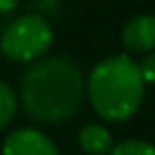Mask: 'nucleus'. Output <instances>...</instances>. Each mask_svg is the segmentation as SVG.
Listing matches in <instances>:
<instances>
[{
  "label": "nucleus",
  "instance_id": "1",
  "mask_svg": "<svg viewBox=\"0 0 155 155\" xmlns=\"http://www.w3.org/2000/svg\"><path fill=\"white\" fill-rule=\"evenodd\" d=\"M19 100L30 119L64 123L85 100L83 74L68 58L36 60L19 79Z\"/></svg>",
  "mask_w": 155,
  "mask_h": 155
},
{
  "label": "nucleus",
  "instance_id": "2",
  "mask_svg": "<svg viewBox=\"0 0 155 155\" xmlns=\"http://www.w3.org/2000/svg\"><path fill=\"white\" fill-rule=\"evenodd\" d=\"M94 110L106 121L130 119L144 96V81L130 55H110L98 62L89 74L87 89Z\"/></svg>",
  "mask_w": 155,
  "mask_h": 155
},
{
  "label": "nucleus",
  "instance_id": "3",
  "mask_svg": "<svg viewBox=\"0 0 155 155\" xmlns=\"http://www.w3.org/2000/svg\"><path fill=\"white\" fill-rule=\"evenodd\" d=\"M53 41V30L41 15H24L9 24L0 38V49L13 62H36L47 53Z\"/></svg>",
  "mask_w": 155,
  "mask_h": 155
},
{
  "label": "nucleus",
  "instance_id": "4",
  "mask_svg": "<svg viewBox=\"0 0 155 155\" xmlns=\"http://www.w3.org/2000/svg\"><path fill=\"white\" fill-rule=\"evenodd\" d=\"M2 155H60L49 136L34 127H19L2 142Z\"/></svg>",
  "mask_w": 155,
  "mask_h": 155
},
{
  "label": "nucleus",
  "instance_id": "5",
  "mask_svg": "<svg viewBox=\"0 0 155 155\" xmlns=\"http://www.w3.org/2000/svg\"><path fill=\"white\" fill-rule=\"evenodd\" d=\"M123 45L134 53H149L155 47V15H136L121 30Z\"/></svg>",
  "mask_w": 155,
  "mask_h": 155
},
{
  "label": "nucleus",
  "instance_id": "6",
  "mask_svg": "<svg viewBox=\"0 0 155 155\" xmlns=\"http://www.w3.org/2000/svg\"><path fill=\"white\" fill-rule=\"evenodd\" d=\"M79 144L87 155H110L113 136L100 123H89L79 132Z\"/></svg>",
  "mask_w": 155,
  "mask_h": 155
},
{
  "label": "nucleus",
  "instance_id": "7",
  "mask_svg": "<svg viewBox=\"0 0 155 155\" xmlns=\"http://www.w3.org/2000/svg\"><path fill=\"white\" fill-rule=\"evenodd\" d=\"M15 110H17V96L0 79V130L15 117Z\"/></svg>",
  "mask_w": 155,
  "mask_h": 155
},
{
  "label": "nucleus",
  "instance_id": "8",
  "mask_svg": "<svg viewBox=\"0 0 155 155\" xmlns=\"http://www.w3.org/2000/svg\"><path fill=\"white\" fill-rule=\"evenodd\" d=\"M110 155H155V147L147 140L130 138V140H123V142L115 144Z\"/></svg>",
  "mask_w": 155,
  "mask_h": 155
},
{
  "label": "nucleus",
  "instance_id": "9",
  "mask_svg": "<svg viewBox=\"0 0 155 155\" xmlns=\"http://www.w3.org/2000/svg\"><path fill=\"white\" fill-rule=\"evenodd\" d=\"M138 68H140V74H142V81L144 83H155V51L149 53L138 64Z\"/></svg>",
  "mask_w": 155,
  "mask_h": 155
},
{
  "label": "nucleus",
  "instance_id": "10",
  "mask_svg": "<svg viewBox=\"0 0 155 155\" xmlns=\"http://www.w3.org/2000/svg\"><path fill=\"white\" fill-rule=\"evenodd\" d=\"M17 7V0H0V13H9Z\"/></svg>",
  "mask_w": 155,
  "mask_h": 155
}]
</instances>
